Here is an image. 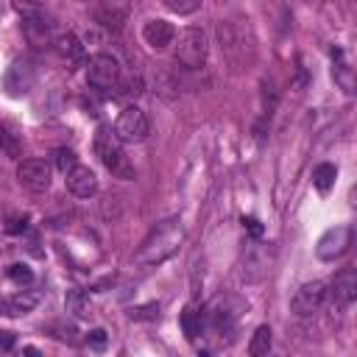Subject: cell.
<instances>
[{
    "mask_svg": "<svg viewBox=\"0 0 357 357\" xmlns=\"http://www.w3.org/2000/svg\"><path fill=\"white\" fill-rule=\"evenodd\" d=\"M181 240H184V226H181L178 218H165V220H159V223L148 231V237L139 243V248H137V254H134V265H137L139 271H151V268L162 265L167 257L176 254V248L181 245Z\"/></svg>",
    "mask_w": 357,
    "mask_h": 357,
    "instance_id": "6da1fadb",
    "label": "cell"
},
{
    "mask_svg": "<svg viewBox=\"0 0 357 357\" xmlns=\"http://www.w3.org/2000/svg\"><path fill=\"white\" fill-rule=\"evenodd\" d=\"M95 153L100 159V165L114 176V178H123V181H131L134 178V165L131 159L126 156L123 151V142L117 139V134L109 128V126H100L95 131Z\"/></svg>",
    "mask_w": 357,
    "mask_h": 357,
    "instance_id": "7a4b0ae2",
    "label": "cell"
},
{
    "mask_svg": "<svg viewBox=\"0 0 357 357\" xmlns=\"http://www.w3.org/2000/svg\"><path fill=\"white\" fill-rule=\"evenodd\" d=\"M206 53H209V45H206V33L204 28L198 25H187L181 33H178V45H176V61L187 70H201L206 64Z\"/></svg>",
    "mask_w": 357,
    "mask_h": 357,
    "instance_id": "3957f363",
    "label": "cell"
},
{
    "mask_svg": "<svg viewBox=\"0 0 357 357\" xmlns=\"http://www.w3.org/2000/svg\"><path fill=\"white\" fill-rule=\"evenodd\" d=\"M120 73H123V70H120L117 59L109 56V53H98V56H92L89 64H86V81H89V86L98 89V92H112L114 84H117V78H120Z\"/></svg>",
    "mask_w": 357,
    "mask_h": 357,
    "instance_id": "277c9868",
    "label": "cell"
},
{
    "mask_svg": "<svg viewBox=\"0 0 357 357\" xmlns=\"http://www.w3.org/2000/svg\"><path fill=\"white\" fill-rule=\"evenodd\" d=\"M151 131V123H148V114L139 109V106H126L120 114H117V123H114V134L120 142H142Z\"/></svg>",
    "mask_w": 357,
    "mask_h": 357,
    "instance_id": "5b68a950",
    "label": "cell"
},
{
    "mask_svg": "<svg viewBox=\"0 0 357 357\" xmlns=\"http://www.w3.org/2000/svg\"><path fill=\"white\" fill-rule=\"evenodd\" d=\"M326 293H329V284L324 282V279H315V282H307V284H301L296 293H293V298H290V310L296 312V315H312V312H318L324 304H326Z\"/></svg>",
    "mask_w": 357,
    "mask_h": 357,
    "instance_id": "8992f818",
    "label": "cell"
},
{
    "mask_svg": "<svg viewBox=\"0 0 357 357\" xmlns=\"http://www.w3.org/2000/svg\"><path fill=\"white\" fill-rule=\"evenodd\" d=\"M349 245H351V226L337 223V226H332V229H326L321 234V240L315 245V254H318V259L332 262V259L343 257L349 251Z\"/></svg>",
    "mask_w": 357,
    "mask_h": 357,
    "instance_id": "52a82bcc",
    "label": "cell"
},
{
    "mask_svg": "<svg viewBox=\"0 0 357 357\" xmlns=\"http://www.w3.org/2000/svg\"><path fill=\"white\" fill-rule=\"evenodd\" d=\"M33 78H36L33 64H31L28 59H14L11 67H8L6 75H3V89H6L11 98H22V95L31 92Z\"/></svg>",
    "mask_w": 357,
    "mask_h": 357,
    "instance_id": "ba28073f",
    "label": "cell"
},
{
    "mask_svg": "<svg viewBox=\"0 0 357 357\" xmlns=\"http://www.w3.org/2000/svg\"><path fill=\"white\" fill-rule=\"evenodd\" d=\"M17 178L31 192H47L50 190V165L45 159H22L17 165Z\"/></svg>",
    "mask_w": 357,
    "mask_h": 357,
    "instance_id": "9c48e42d",
    "label": "cell"
},
{
    "mask_svg": "<svg viewBox=\"0 0 357 357\" xmlns=\"http://www.w3.org/2000/svg\"><path fill=\"white\" fill-rule=\"evenodd\" d=\"M245 31L248 28H243L240 22H231V20H226V22L218 25L220 47L229 56V61H234V64H240L243 56H245Z\"/></svg>",
    "mask_w": 357,
    "mask_h": 357,
    "instance_id": "30bf717a",
    "label": "cell"
},
{
    "mask_svg": "<svg viewBox=\"0 0 357 357\" xmlns=\"http://www.w3.org/2000/svg\"><path fill=\"white\" fill-rule=\"evenodd\" d=\"M128 20V3L126 0H98L95 3V22L106 28L109 33H120Z\"/></svg>",
    "mask_w": 357,
    "mask_h": 357,
    "instance_id": "8fae6325",
    "label": "cell"
},
{
    "mask_svg": "<svg viewBox=\"0 0 357 357\" xmlns=\"http://www.w3.org/2000/svg\"><path fill=\"white\" fill-rule=\"evenodd\" d=\"M67 178V190L75 195V198H89V195H95L98 192V176L92 173V167H86V165H73L67 173H64Z\"/></svg>",
    "mask_w": 357,
    "mask_h": 357,
    "instance_id": "7c38bea8",
    "label": "cell"
},
{
    "mask_svg": "<svg viewBox=\"0 0 357 357\" xmlns=\"http://www.w3.org/2000/svg\"><path fill=\"white\" fill-rule=\"evenodd\" d=\"M329 287H332V290L326 293V298H332V304H335L337 310L351 307V301H354V296H357V276H354V271H351V268L340 271Z\"/></svg>",
    "mask_w": 357,
    "mask_h": 357,
    "instance_id": "4fadbf2b",
    "label": "cell"
},
{
    "mask_svg": "<svg viewBox=\"0 0 357 357\" xmlns=\"http://www.w3.org/2000/svg\"><path fill=\"white\" fill-rule=\"evenodd\" d=\"M53 31H56V22L42 11V14H33V17H25L22 20V33H25V39L31 42V45H50L56 36H53Z\"/></svg>",
    "mask_w": 357,
    "mask_h": 357,
    "instance_id": "5bb4252c",
    "label": "cell"
},
{
    "mask_svg": "<svg viewBox=\"0 0 357 357\" xmlns=\"http://www.w3.org/2000/svg\"><path fill=\"white\" fill-rule=\"evenodd\" d=\"M142 39L151 50H167L176 39V28L167 20H148L142 25Z\"/></svg>",
    "mask_w": 357,
    "mask_h": 357,
    "instance_id": "9a60e30c",
    "label": "cell"
},
{
    "mask_svg": "<svg viewBox=\"0 0 357 357\" xmlns=\"http://www.w3.org/2000/svg\"><path fill=\"white\" fill-rule=\"evenodd\" d=\"M36 304H39V293L20 290V293H14V296H8V298L0 301V312L8 315V318H17V315H28Z\"/></svg>",
    "mask_w": 357,
    "mask_h": 357,
    "instance_id": "2e32d148",
    "label": "cell"
},
{
    "mask_svg": "<svg viewBox=\"0 0 357 357\" xmlns=\"http://www.w3.org/2000/svg\"><path fill=\"white\" fill-rule=\"evenodd\" d=\"M53 47H56V53H59L61 59H67V61H78V59L84 56V45H81V39H78L73 31L59 33V36L53 39Z\"/></svg>",
    "mask_w": 357,
    "mask_h": 357,
    "instance_id": "e0dca14e",
    "label": "cell"
},
{
    "mask_svg": "<svg viewBox=\"0 0 357 357\" xmlns=\"http://www.w3.org/2000/svg\"><path fill=\"white\" fill-rule=\"evenodd\" d=\"M145 92V81L137 70H128V73H120L117 84H114V95L120 98H139Z\"/></svg>",
    "mask_w": 357,
    "mask_h": 357,
    "instance_id": "ac0fdd59",
    "label": "cell"
},
{
    "mask_svg": "<svg viewBox=\"0 0 357 357\" xmlns=\"http://www.w3.org/2000/svg\"><path fill=\"white\" fill-rule=\"evenodd\" d=\"M271 346H273V332H271V326H268V324L257 326L254 335H251V340H248V354H251V357H262V354L271 351Z\"/></svg>",
    "mask_w": 357,
    "mask_h": 357,
    "instance_id": "d6986e66",
    "label": "cell"
},
{
    "mask_svg": "<svg viewBox=\"0 0 357 357\" xmlns=\"http://www.w3.org/2000/svg\"><path fill=\"white\" fill-rule=\"evenodd\" d=\"M64 304H67V312H73L75 318H92V315H95V312H92L89 293H84V290H70Z\"/></svg>",
    "mask_w": 357,
    "mask_h": 357,
    "instance_id": "ffe728a7",
    "label": "cell"
},
{
    "mask_svg": "<svg viewBox=\"0 0 357 357\" xmlns=\"http://www.w3.org/2000/svg\"><path fill=\"white\" fill-rule=\"evenodd\" d=\"M332 61H335V67H332V73H335V81L346 89V92H354V78H351V67L343 61V50L340 47H335L332 50Z\"/></svg>",
    "mask_w": 357,
    "mask_h": 357,
    "instance_id": "44dd1931",
    "label": "cell"
},
{
    "mask_svg": "<svg viewBox=\"0 0 357 357\" xmlns=\"http://www.w3.org/2000/svg\"><path fill=\"white\" fill-rule=\"evenodd\" d=\"M335 178H337V167L329 165V162H324L312 170V184H315L318 192H329L335 187Z\"/></svg>",
    "mask_w": 357,
    "mask_h": 357,
    "instance_id": "7402d4cb",
    "label": "cell"
},
{
    "mask_svg": "<svg viewBox=\"0 0 357 357\" xmlns=\"http://www.w3.org/2000/svg\"><path fill=\"white\" fill-rule=\"evenodd\" d=\"M201 324H204V315H201V310L198 307H184V312H181V329H184V335H187V340H195L198 335H201Z\"/></svg>",
    "mask_w": 357,
    "mask_h": 357,
    "instance_id": "603a6c76",
    "label": "cell"
},
{
    "mask_svg": "<svg viewBox=\"0 0 357 357\" xmlns=\"http://www.w3.org/2000/svg\"><path fill=\"white\" fill-rule=\"evenodd\" d=\"M128 318L131 321H153V318H159V304L156 301H148V304L131 307L128 310Z\"/></svg>",
    "mask_w": 357,
    "mask_h": 357,
    "instance_id": "cb8c5ba5",
    "label": "cell"
},
{
    "mask_svg": "<svg viewBox=\"0 0 357 357\" xmlns=\"http://www.w3.org/2000/svg\"><path fill=\"white\" fill-rule=\"evenodd\" d=\"M162 3H165V8H167V11H173V14H181V17H187V14L198 11L204 0H162Z\"/></svg>",
    "mask_w": 357,
    "mask_h": 357,
    "instance_id": "d4e9b609",
    "label": "cell"
},
{
    "mask_svg": "<svg viewBox=\"0 0 357 357\" xmlns=\"http://www.w3.org/2000/svg\"><path fill=\"white\" fill-rule=\"evenodd\" d=\"M0 151L3 153H8V156H20V139H17V134H11L6 126H0Z\"/></svg>",
    "mask_w": 357,
    "mask_h": 357,
    "instance_id": "484cf974",
    "label": "cell"
},
{
    "mask_svg": "<svg viewBox=\"0 0 357 357\" xmlns=\"http://www.w3.org/2000/svg\"><path fill=\"white\" fill-rule=\"evenodd\" d=\"M11 6H14V11H17L22 20L45 11V3H42V0H11Z\"/></svg>",
    "mask_w": 357,
    "mask_h": 357,
    "instance_id": "4316f807",
    "label": "cell"
},
{
    "mask_svg": "<svg viewBox=\"0 0 357 357\" xmlns=\"http://www.w3.org/2000/svg\"><path fill=\"white\" fill-rule=\"evenodd\" d=\"M8 279L17 282V284H31V282H33V271H31L28 265H20V262H17V265L8 268Z\"/></svg>",
    "mask_w": 357,
    "mask_h": 357,
    "instance_id": "83f0119b",
    "label": "cell"
},
{
    "mask_svg": "<svg viewBox=\"0 0 357 357\" xmlns=\"http://www.w3.org/2000/svg\"><path fill=\"white\" fill-rule=\"evenodd\" d=\"M56 165H59L61 173H67L73 165H78V156H75L70 148H59V151H56Z\"/></svg>",
    "mask_w": 357,
    "mask_h": 357,
    "instance_id": "f1b7e54d",
    "label": "cell"
},
{
    "mask_svg": "<svg viewBox=\"0 0 357 357\" xmlns=\"http://www.w3.org/2000/svg\"><path fill=\"white\" fill-rule=\"evenodd\" d=\"M86 343L92 346V349H106V343H109V335H106V329H92L89 335H86Z\"/></svg>",
    "mask_w": 357,
    "mask_h": 357,
    "instance_id": "f546056e",
    "label": "cell"
},
{
    "mask_svg": "<svg viewBox=\"0 0 357 357\" xmlns=\"http://www.w3.org/2000/svg\"><path fill=\"white\" fill-rule=\"evenodd\" d=\"M11 346H14V332L0 329V351H8Z\"/></svg>",
    "mask_w": 357,
    "mask_h": 357,
    "instance_id": "4dcf8cb0",
    "label": "cell"
},
{
    "mask_svg": "<svg viewBox=\"0 0 357 357\" xmlns=\"http://www.w3.org/2000/svg\"><path fill=\"white\" fill-rule=\"evenodd\" d=\"M243 223L248 226V231H251L254 237H259V234H262V226H259V220H257V218H245Z\"/></svg>",
    "mask_w": 357,
    "mask_h": 357,
    "instance_id": "1f68e13d",
    "label": "cell"
},
{
    "mask_svg": "<svg viewBox=\"0 0 357 357\" xmlns=\"http://www.w3.org/2000/svg\"><path fill=\"white\" fill-rule=\"evenodd\" d=\"M78 3H98V0H78Z\"/></svg>",
    "mask_w": 357,
    "mask_h": 357,
    "instance_id": "d6a6232c",
    "label": "cell"
}]
</instances>
